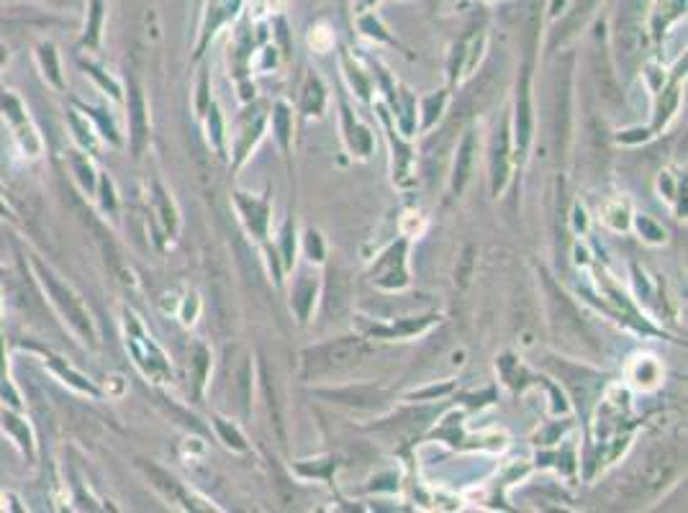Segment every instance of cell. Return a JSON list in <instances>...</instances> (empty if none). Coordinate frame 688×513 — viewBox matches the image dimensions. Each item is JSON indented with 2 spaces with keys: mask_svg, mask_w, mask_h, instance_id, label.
I'll return each instance as SVG.
<instances>
[{
  "mask_svg": "<svg viewBox=\"0 0 688 513\" xmlns=\"http://www.w3.org/2000/svg\"><path fill=\"white\" fill-rule=\"evenodd\" d=\"M678 470V452L671 447L653 449L639 467L632 472V478L627 481L621 496L627 500H647L655 493H660L668 482L673 481Z\"/></svg>",
  "mask_w": 688,
  "mask_h": 513,
  "instance_id": "6da1fadb",
  "label": "cell"
},
{
  "mask_svg": "<svg viewBox=\"0 0 688 513\" xmlns=\"http://www.w3.org/2000/svg\"><path fill=\"white\" fill-rule=\"evenodd\" d=\"M368 354V347L360 339H339L332 344L306 352V375H332L339 370L354 367Z\"/></svg>",
  "mask_w": 688,
  "mask_h": 513,
  "instance_id": "7a4b0ae2",
  "label": "cell"
},
{
  "mask_svg": "<svg viewBox=\"0 0 688 513\" xmlns=\"http://www.w3.org/2000/svg\"><path fill=\"white\" fill-rule=\"evenodd\" d=\"M545 285H547V290H550V314H553L555 332L560 334V336H563L568 344H573V347L591 344V339L583 334V324H581L578 314L573 311V306L568 303V298H565L560 290H555V285L550 280H545Z\"/></svg>",
  "mask_w": 688,
  "mask_h": 513,
  "instance_id": "3957f363",
  "label": "cell"
},
{
  "mask_svg": "<svg viewBox=\"0 0 688 513\" xmlns=\"http://www.w3.org/2000/svg\"><path fill=\"white\" fill-rule=\"evenodd\" d=\"M501 87V72H496V67H488L486 72L471 85V90L463 98V114H478L481 108H486L493 100V96Z\"/></svg>",
  "mask_w": 688,
  "mask_h": 513,
  "instance_id": "277c9868",
  "label": "cell"
},
{
  "mask_svg": "<svg viewBox=\"0 0 688 513\" xmlns=\"http://www.w3.org/2000/svg\"><path fill=\"white\" fill-rule=\"evenodd\" d=\"M557 108H555V133L557 142L568 136V121H571V65L563 69V75H557Z\"/></svg>",
  "mask_w": 688,
  "mask_h": 513,
  "instance_id": "5b68a950",
  "label": "cell"
},
{
  "mask_svg": "<svg viewBox=\"0 0 688 513\" xmlns=\"http://www.w3.org/2000/svg\"><path fill=\"white\" fill-rule=\"evenodd\" d=\"M472 147H475V142H472V133H468V136H465V142H463V147H460V154H457V165H454L453 188L457 190V193L465 188V182H468V178H471Z\"/></svg>",
  "mask_w": 688,
  "mask_h": 513,
  "instance_id": "8992f818",
  "label": "cell"
},
{
  "mask_svg": "<svg viewBox=\"0 0 688 513\" xmlns=\"http://www.w3.org/2000/svg\"><path fill=\"white\" fill-rule=\"evenodd\" d=\"M44 280L50 282L51 293H54V296H57V300H60V306H62V308H65V314H68L69 318H72V321H75V324H78V329H80V332H83V334L90 332V326H87V321H85L83 311H80V308H78V303H75V300H72V296H69V293H62V288H60V285H57V282L51 280V275H44Z\"/></svg>",
  "mask_w": 688,
  "mask_h": 513,
  "instance_id": "52a82bcc",
  "label": "cell"
},
{
  "mask_svg": "<svg viewBox=\"0 0 688 513\" xmlns=\"http://www.w3.org/2000/svg\"><path fill=\"white\" fill-rule=\"evenodd\" d=\"M401 254H403V244H399V247L390 249L386 257H383V262H381L378 267H388V272L386 270H383V272H375V280L381 282V285H390V282H393L390 278H396V270H401L403 272ZM393 285H396V282H393Z\"/></svg>",
  "mask_w": 688,
  "mask_h": 513,
  "instance_id": "ba28073f",
  "label": "cell"
},
{
  "mask_svg": "<svg viewBox=\"0 0 688 513\" xmlns=\"http://www.w3.org/2000/svg\"><path fill=\"white\" fill-rule=\"evenodd\" d=\"M506 180V132H499L496 139V150H493V190L499 193V188Z\"/></svg>",
  "mask_w": 688,
  "mask_h": 513,
  "instance_id": "9c48e42d",
  "label": "cell"
},
{
  "mask_svg": "<svg viewBox=\"0 0 688 513\" xmlns=\"http://www.w3.org/2000/svg\"><path fill=\"white\" fill-rule=\"evenodd\" d=\"M517 129H519V144L524 147L529 139V93H527V80L521 85L519 93V114H517Z\"/></svg>",
  "mask_w": 688,
  "mask_h": 513,
  "instance_id": "30bf717a",
  "label": "cell"
},
{
  "mask_svg": "<svg viewBox=\"0 0 688 513\" xmlns=\"http://www.w3.org/2000/svg\"><path fill=\"white\" fill-rule=\"evenodd\" d=\"M132 116H134V147L136 151L142 150V142H144V103H142V96H139V90H134V96H132Z\"/></svg>",
  "mask_w": 688,
  "mask_h": 513,
  "instance_id": "8fae6325",
  "label": "cell"
},
{
  "mask_svg": "<svg viewBox=\"0 0 688 513\" xmlns=\"http://www.w3.org/2000/svg\"><path fill=\"white\" fill-rule=\"evenodd\" d=\"M593 5H596V0H575L571 16L565 18V23H563L565 33H571L573 29H578V23H583V18L593 11Z\"/></svg>",
  "mask_w": 688,
  "mask_h": 513,
  "instance_id": "7c38bea8",
  "label": "cell"
},
{
  "mask_svg": "<svg viewBox=\"0 0 688 513\" xmlns=\"http://www.w3.org/2000/svg\"><path fill=\"white\" fill-rule=\"evenodd\" d=\"M344 280L339 278V275H335L332 272V280H329V300H326V308L335 303V316L336 314H342V308H344Z\"/></svg>",
  "mask_w": 688,
  "mask_h": 513,
  "instance_id": "4fadbf2b",
  "label": "cell"
},
{
  "mask_svg": "<svg viewBox=\"0 0 688 513\" xmlns=\"http://www.w3.org/2000/svg\"><path fill=\"white\" fill-rule=\"evenodd\" d=\"M321 103H324L321 85L316 78H311V80H308V87H306V111H308V114H319Z\"/></svg>",
  "mask_w": 688,
  "mask_h": 513,
  "instance_id": "5bb4252c",
  "label": "cell"
},
{
  "mask_svg": "<svg viewBox=\"0 0 688 513\" xmlns=\"http://www.w3.org/2000/svg\"><path fill=\"white\" fill-rule=\"evenodd\" d=\"M311 296H314V282H308V280L298 282L296 296H293V303L298 306V314H301V318L308 316V300H311Z\"/></svg>",
  "mask_w": 688,
  "mask_h": 513,
  "instance_id": "9a60e30c",
  "label": "cell"
},
{
  "mask_svg": "<svg viewBox=\"0 0 688 513\" xmlns=\"http://www.w3.org/2000/svg\"><path fill=\"white\" fill-rule=\"evenodd\" d=\"M147 472H150L151 478H154V481H157V485H160V488H162V490H165V493H168V496H172V498H183V493H180V488H178V482L172 481V478H168V475H165V472H160V470H157V467H147Z\"/></svg>",
  "mask_w": 688,
  "mask_h": 513,
  "instance_id": "2e32d148",
  "label": "cell"
},
{
  "mask_svg": "<svg viewBox=\"0 0 688 513\" xmlns=\"http://www.w3.org/2000/svg\"><path fill=\"white\" fill-rule=\"evenodd\" d=\"M471 267H472V249H468V252L463 254V265H460V270H457V280H460V285H465V282H468V278H471Z\"/></svg>",
  "mask_w": 688,
  "mask_h": 513,
  "instance_id": "e0dca14e",
  "label": "cell"
},
{
  "mask_svg": "<svg viewBox=\"0 0 688 513\" xmlns=\"http://www.w3.org/2000/svg\"><path fill=\"white\" fill-rule=\"evenodd\" d=\"M278 133H280V142L288 144V111L283 105H278Z\"/></svg>",
  "mask_w": 688,
  "mask_h": 513,
  "instance_id": "ac0fdd59",
  "label": "cell"
},
{
  "mask_svg": "<svg viewBox=\"0 0 688 513\" xmlns=\"http://www.w3.org/2000/svg\"><path fill=\"white\" fill-rule=\"evenodd\" d=\"M218 429H221V434H224V436L229 439V444H234L236 449H244V444H242V436H239V434H236L234 429H229V426H226L224 421H218Z\"/></svg>",
  "mask_w": 688,
  "mask_h": 513,
  "instance_id": "d6986e66",
  "label": "cell"
},
{
  "mask_svg": "<svg viewBox=\"0 0 688 513\" xmlns=\"http://www.w3.org/2000/svg\"><path fill=\"white\" fill-rule=\"evenodd\" d=\"M560 5H563V0H555L553 3V14L557 16V11H560Z\"/></svg>",
  "mask_w": 688,
  "mask_h": 513,
  "instance_id": "ffe728a7",
  "label": "cell"
}]
</instances>
